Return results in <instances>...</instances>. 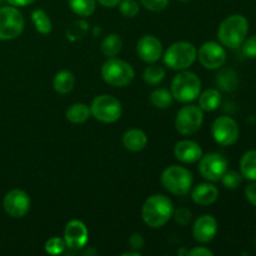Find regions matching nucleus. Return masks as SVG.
<instances>
[{
    "label": "nucleus",
    "instance_id": "7",
    "mask_svg": "<svg viewBox=\"0 0 256 256\" xmlns=\"http://www.w3.org/2000/svg\"><path fill=\"white\" fill-rule=\"evenodd\" d=\"M90 112H92V116H94L99 122L112 124L122 116V102L112 95H98L90 105Z\"/></svg>",
    "mask_w": 256,
    "mask_h": 256
},
{
    "label": "nucleus",
    "instance_id": "1",
    "mask_svg": "<svg viewBox=\"0 0 256 256\" xmlns=\"http://www.w3.org/2000/svg\"><path fill=\"white\" fill-rule=\"evenodd\" d=\"M174 204L168 196L162 194L152 195L145 200L142 208V216L145 224L152 229L164 226L172 218Z\"/></svg>",
    "mask_w": 256,
    "mask_h": 256
},
{
    "label": "nucleus",
    "instance_id": "28",
    "mask_svg": "<svg viewBox=\"0 0 256 256\" xmlns=\"http://www.w3.org/2000/svg\"><path fill=\"white\" fill-rule=\"evenodd\" d=\"M69 6L78 16L86 18L94 14L96 0H69Z\"/></svg>",
    "mask_w": 256,
    "mask_h": 256
},
{
    "label": "nucleus",
    "instance_id": "27",
    "mask_svg": "<svg viewBox=\"0 0 256 256\" xmlns=\"http://www.w3.org/2000/svg\"><path fill=\"white\" fill-rule=\"evenodd\" d=\"M216 84L224 92H232L238 86V75L232 69H224L218 74Z\"/></svg>",
    "mask_w": 256,
    "mask_h": 256
},
{
    "label": "nucleus",
    "instance_id": "6",
    "mask_svg": "<svg viewBox=\"0 0 256 256\" xmlns=\"http://www.w3.org/2000/svg\"><path fill=\"white\" fill-rule=\"evenodd\" d=\"M198 50L192 42H176L164 52V64L172 70H185L196 60Z\"/></svg>",
    "mask_w": 256,
    "mask_h": 256
},
{
    "label": "nucleus",
    "instance_id": "25",
    "mask_svg": "<svg viewBox=\"0 0 256 256\" xmlns=\"http://www.w3.org/2000/svg\"><path fill=\"white\" fill-rule=\"evenodd\" d=\"M32 22L34 24L36 32L40 34H50L52 30V22L50 20L49 15L44 12L42 9H35L32 12Z\"/></svg>",
    "mask_w": 256,
    "mask_h": 256
},
{
    "label": "nucleus",
    "instance_id": "44",
    "mask_svg": "<svg viewBox=\"0 0 256 256\" xmlns=\"http://www.w3.org/2000/svg\"><path fill=\"white\" fill-rule=\"evenodd\" d=\"M0 2H2V0H0Z\"/></svg>",
    "mask_w": 256,
    "mask_h": 256
},
{
    "label": "nucleus",
    "instance_id": "34",
    "mask_svg": "<svg viewBox=\"0 0 256 256\" xmlns=\"http://www.w3.org/2000/svg\"><path fill=\"white\" fill-rule=\"evenodd\" d=\"M140 2H142L145 9L154 12H162L169 5V0H140Z\"/></svg>",
    "mask_w": 256,
    "mask_h": 256
},
{
    "label": "nucleus",
    "instance_id": "39",
    "mask_svg": "<svg viewBox=\"0 0 256 256\" xmlns=\"http://www.w3.org/2000/svg\"><path fill=\"white\" fill-rule=\"evenodd\" d=\"M245 195H246V199L249 200L254 206H256V182L250 184L249 186L245 189Z\"/></svg>",
    "mask_w": 256,
    "mask_h": 256
},
{
    "label": "nucleus",
    "instance_id": "17",
    "mask_svg": "<svg viewBox=\"0 0 256 256\" xmlns=\"http://www.w3.org/2000/svg\"><path fill=\"white\" fill-rule=\"evenodd\" d=\"M174 155L184 164H192L202 159V149L192 140H182L174 148Z\"/></svg>",
    "mask_w": 256,
    "mask_h": 256
},
{
    "label": "nucleus",
    "instance_id": "20",
    "mask_svg": "<svg viewBox=\"0 0 256 256\" xmlns=\"http://www.w3.org/2000/svg\"><path fill=\"white\" fill-rule=\"evenodd\" d=\"M65 116L72 124H82L89 120V118L92 116V112H90V106H88L84 102H75L68 108Z\"/></svg>",
    "mask_w": 256,
    "mask_h": 256
},
{
    "label": "nucleus",
    "instance_id": "9",
    "mask_svg": "<svg viewBox=\"0 0 256 256\" xmlns=\"http://www.w3.org/2000/svg\"><path fill=\"white\" fill-rule=\"evenodd\" d=\"M204 122L202 110L198 105H186L178 112L175 118V128L178 132L185 136L196 134Z\"/></svg>",
    "mask_w": 256,
    "mask_h": 256
},
{
    "label": "nucleus",
    "instance_id": "31",
    "mask_svg": "<svg viewBox=\"0 0 256 256\" xmlns=\"http://www.w3.org/2000/svg\"><path fill=\"white\" fill-rule=\"evenodd\" d=\"M65 248H66V244H65L64 239H62V238L54 236L45 242V252L50 255L62 254Z\"/></svg>",
    "mask_w": 256,
    "mask_h": 256
},
{
    "label": "nucleus",
    "instance_id": "23",
    "mask_svg": "<svg viewBox=\"0 0 256 256\" xmlns=\"http://www.w3.org/2000/svg\"><path fill=\"white\" fill-rule=\"evenodd\" d=\"M102 52L108 58H115L122 49V39L119 34H109L102 42Z\"/></svg>",
    "mask_w": 256,
    "mask_h": 256
},
{
    "label": "nucleus",
    "instance_id": "3",
    "mask_svg": "<svg viewBox=\"0 0 256 256\" xmlns=\"http://www.w3.org/2000/svg\"><path fill=\"white\" fill-rule=\"evenodd\" d=\"M202 92V82L195 72L188 70H180L172 82V98L179 102H190L198 99Z\"/></svg>",
    "mask_w": 256,
    "mask_h": 256
},
{
    "label": "nucleus",
    "instance_id": "2",
    "mask_svg": "<svg viewBox=\"0 0 256 256\" xmlns=\"http://www.w3.org/2000/svg\"><path fill=\"white\" fill-rule=\"evenodd\" d=\"M249 32V22L242 14H234L224 19L218 29V38L222 46L236 49L242 46Z\"/></svg>",
    "mask_w": 256,
    "mask_h": 256
},
{
    "label": "nucleus",
    "instance_id": "30",
    "mask_svg": "<svg viewBox=\"0 0 256 256\" xmlns=\"http://www.w3.org/2000/svg\"><path fill=\"white\" fill-rule=\"evenodd\" d=\"M88 28V22H85L84 20H76L72 24H70V26L66 30V35L70 40H78L80 38H82L86 32Z\"/></svg>",
    "mask_w": 256,
    "mask_h": 256
},
{
    "label": "nucleus",
    "instance_id": "36",
    "mask_svg": "<svg viewBox=\"0 0 256 256\" xmlns=\"http://www.w3.org/2000/svg\"><path fill=\"white\" fill-rule=\"evenodd\" d=\"M242 52L250 59H256V35H252L242 42Z\"/></svg>",
    "mask_w": 256,
    "mask_h": 256
},
{
    "label": "nucleus",
    "instance_id": "29",
    "mask_svg": "<svg viewBox=\"0 0 256 256\" xmlns=\"http://www.w3.org/2000/svg\"><path fill=\"white\" fill-rule=\"evenodd\" d=\"M165 78V69L162 66H159L156 64H150L149 66L145 68L142 72V79L146 84L149 85H158L164 80Z\"/></svg>",
    "mask_w": 256,
    "mask_h": 256
},
{
    "label": "nucleus",
    "instance_id": "42",
    "mask_svg": "<svg viewBox=\"0 0 256 256\" xmlns=\"http://www.w3.org/2000/svg\"><path fill=\"white\" fill-rule=\"evenodd\" d=\"M122 256H140V252L134 250V252H122Z\"/></svg>",
    "mask_w": 256,
    "mask_h": 256
},
{
    "label": "nucleus",
    "instance_id": "40",
    "mask_svg": "<svg viewBox=\"0 0 256 256\" xmlns=\"http://www.w3.org/2000/svg\"><path fill=\"white\" fill-rule=\"evenodd\" d=\"M35 0H8V2H9L12 6H28V5L32 4Z\"/></svg>",
    "mask_w": 256,
    "mask_h": 256
},
{
    "label": "nucleus",
    "instance_id": "19",
    "mask_svg": "<svg viewBox=\"0 0 256 256\" xmlns=\"http://www.w3.org/2000/svg\"><path fill=\"white\" fill-rule=\"evenodd\" d=\"M148 144V136L142 130L130 129L122 136V145L126 150L132 152H142Z\"/></svg>",
    "mask_w": 256,
    "mask_h": 256
},
{
    "label": "nucleus",
    "instance_id": "18",
    "mask_svg": "<svg viewBox=\"0 0 256 256\" xmlns=\"http://www.w3.org/2000/svg\"><path fill=\"white\" fill-rule=\"evenodd\" d=\"M219 198V190L216 186L208 182H202L195 186L192 192V199L195 204L208 206L214 204Z\"/></svg>",
    "mask_w": 256,
    "mask_h": 256
},
{
    "label": "nucleus",
    "instance_id": "13",
    "mask_svg": "<svg viewBox=\"0 0 256 256\" xmlns=\"http://www.w3.org/2000/svg\"><path fill=\"white\" fill-rule=\"evenodd\" d=\"M30 196L22 189H12L5 195L2 206H4L5 212L12 218H24L29 212Z\"/></svg>",
    "mask_w": 256,
    "mask_h": 256
},
{
    "label": "nucleus",
    "instance_id": "33",
    "mask_svg": "<svg viewBox=\"0 0 256 256\" xmlns=\"http://www.w3.org/2000/svg\"><path fill=\"white\" fill-rule=\"evenodd\" d=\"M242 175L239 174L238 172H226L222 178V185L226 189H238L242 184Z\"/></svg>",
    "mask_w": 256,
    "mask_h": 256
},
{
    "label": "nucleus",
    "instance_id": "35",
    "mask_svg": "<svg viewBox=\"0 0 256 256\" xmlns=\"http://www.w3.org/2000/svg\"><path fill=\"white\" fill-rule=\"evenodd\" d=\"M172 218H174V220L179 225H182V226H186V225L192 222V215L189 209H186V208H180V209L174 210Z\"/></svg>",
    "mask_w": 256,
    "mask_h": 256
},
{
    "label": "nucleus",
    "instance_id": "32",
    "mask_svg": "<svg viewBox=\"0 0 256 256\" xmlns=\"http://www.w3.org/2000/svg\"><path fill=\"white\" fill-rule=\"evenodd\" d=\"M119 9L125 18H135L140 12L136 0H122L119 2Z\"/></svg>",
    "mask_w": 256,
    "mask_h": 256
},
{
    "label": "nucleus",
    "instance_id": "26",
    "mask_svg": "<svg viewBox=\"0 0 256 256\" xmlns=\"http://www.w3.org/2000/svg\"><path fill=\"white\" fill-rule=\"evenodd\" d=\"M172 100L174 98H172V92L164 88H158V89L152 90L150 94V102L152 104V106L158 108V109H168L169 106H172Z\"/></svg>",
    "mask_w": 256,
    "mask_h": 256
},
{
    "label": "nucleus",
    "instance_id": "37",
    "mask_svg": "<svg viewBox=\"0 0 256 256\" xmlns=\"http://www.w3.org/2000/svg\"><path fill=\"white\" fill-rule=\"evenodd\" d=\"M129 245L132 249L136 250V252L138 250H142L145 245V240L144 238H142V235L139 234V232H134V234L130 236Z\"/></svg>",
    "mask_w": 256,
    "mask_h": 256
},
{
    "label": "nucleus",
    "instance_id": "41",
    "mask_svg": "<svg viewBox=\"0 0 256 256\" xmlns=\"http://www.w3.org/2000/svg\"><path fill=\"white\" fill-rule=\"evenodd\" d=\"M120 2L122 0H98V2L105 8H115L116 5H119Z\"/></svg>",
    "mask_w": 256,
    "mask_h": 256
},
{
    "label": "nucleus",
    "instance_id": "15",
    "mask_svg": "<svg viewBox=\"0 0 256 256\" xmlns=\"http://www.w3.org/2000/svg\"><path fill=\"white\" fill-rule=\"evenodd\" d=\"M136 52L145 62H156L162 56V44L154 35H144L138 40Z\"/></svg>",
    "mask_w": 256,
    "mask_h": 256
},
{
    "label": "nucleus",
    "instance_id": "10",
    "mask_svg": "<svg viewBox=\"0 0 256 256\" xmlns=\"http://www.w3.org/2000/svg\"><path fill=\"white\" fill-rule=\"evenodd\" d=\"M239 125L230 116H219L212 122V138L222 146H230L235 144L239 139Z\"/></svg>",
    "mask_w": 256,
    "mask_h": 256
},
{
    "label": "nucleus",
    "instance_id": "5",
    "mask_svg": "<svg viewBox=\"0 0 256 256\" xmlns=\"http://www.w3.org/2000/svg\"><path fill=\"white\" fill-rule=\"evenodd\" d=\"M135 72L129 62L116 58H109L102 66V78L108 85L124 88L132 82Z\"/></svg>",
    "mask_w": 256,
    "mask_h": 256
},
{
    "label": "nucleus",
    "instance_id": "14",
    "mask_svg": "<svg viewBox=\"0 0 256 256\" xmlns=\"http://www.w3.org/2000/svg\"><path fill=\"white\" fill-rule=\"evenodd\" d=\"M64 242L69 249H82L89 242L86 225L80 220H70L64 229Z\"/></svg>",
    "mask_w": 256,
    "mask_h": 256
},
{
    "label": "nucleus",
    "instance_id": "4",
    "mask_svg": "<svg viewBox=\"0 0 256 256\" xmlns=\"http://www.w3.org/2000/svg\"><path fill=\"white\" fill-rule=\"evenodd\" d=\"M162 185L170 194L184 196L192 188V175L186 168L180 165H172L162 174Z\"/></svg>",
    "mask_w": 256,
    "mask_h": 256
},
{
    "label": "nucleus",
    "instance_id": "8",
    "mask_svg": "<svg viewBox=\"0 0 256 256\" xmlns=\"http://www.w3.org/2000/svg\"><path fill=\"white\" fill-rule=\"evenodd\" d=\"M25 20L16 6L0 8V40H12L20 36Z\"/></svg>",
    "mask_w": 256,
    "mask_h": 256
},
{
    "label": "nucleus",
    "instance_id": "12",
    "mask_svg": "<svg viewBox=\"0 0 256 256\" xmlns=\"http://www.w3.org/2000/svg\"><path fill=\"white\" fill-rule=\"evenodd\" d=\"M199 172L204 179L209 182H219L228 172V160L218 152H210L200 159Z\"/></svg>",
    "mask_w": 256,
    "mask_h": 256
},
{
    "label": "nucleus",
    "instance_id": "24",
    "mask_svg": "<svg viewBox=\"0 0 256 256\" xmlns=\"http://www.w3.org/2000/svg\"><path fill=\"white\" fill-rule=\"evenodd\" d=\"M240 172L249 180H256V150H250L240 160Z\"/></svg>",
    "mask_w": 256,
    "mask_h": 256
},
{
    "label": "nucleus",
    "instance_id": "38",
    "mask_svg": "<svg viewBox=\"0 0 256 256\" xmlns=\"http://www.w3.org/2000/svg\"><path fill=\"white\" fill-rule=\"evenodd\" d=\"M188 255H190V256H212L214 255V252H212V250L208 249V248L198 246V248H194V249H192L190 252H188Z\"/></svg>",
    "mask_w": 256,
    "mask_h": 256
},
{
    "label": "nucleus",
    "instance_id": "22",
    "mask_svg": "<svg viewBox=\"0 0 256 256\" xmlns=\"http://www.w3.org/2000/svg\"><path fill=\"white\" fill-rule=\"evenodd\" d=\"M199 108L202 112H214L222 104V95L218 89H208L199 96Z\"/></svg>",
    "mask_w": 256,
    "mask_h": 256
},
{
    "label": "nucleus",
    "instance_id": "16",
    "mask_svg": "<svg viewBox=\"0 0 256 256\" xmlns=\"http://www.w3.org/2000/svg\"><path fill=\"white\" fill-rule=\"evenodd\" d=\"M218 232V222L212 215H202L198 218L192 226V236L196 242L205 244L212 242Z\"/></svg>",
    "mask_w": 256,
    "mask_h": 256
},
{
    "label": "nucleus",
    "instance_id": "21",
    "mask_svg": "<svg viewBox=\"0 0 256 256\" xmlns=\"http://www.w3.org/2000/svg\"><path fill=\"white\" fill-rule=\"evenodd\" d=\"M54 90L59 94H68L72 92L75 86V76L69 70H62L55 75L52 80Z\"/></svg>",
    "mask_w": 256,
    "mask_h": 256
},
{
    "label": "nucleus",
    "instance_id": "43",
    "mask_svg": "<svg viewBox=\"0 0 256 256\" xmlns=\"http://www.w3.org/2000/svg\"><path fill=\"white\" fill-rule=\"evenodd\" d=\"M179 2H190V0H179Z\"/></svg>",
    "mask_w": 256,
    "mask_h": 256
},
{
    "label": "nucleus",
    "instance_id": "11",
    "mask_svg": "<svg viewBox=\"0 0 256 256\" xmlns=\"http://www.w3.org/2000/svg\"><path fill=\"white\" fill-rule=\"evenodd\" d=\"M196 58L200 64L209 70L220 69L226 62V52L222 44L215 42H204L198 50Z\"/></svg>",
    "mask_w": 256,
    "mask_h": 256
}]
</instances>
